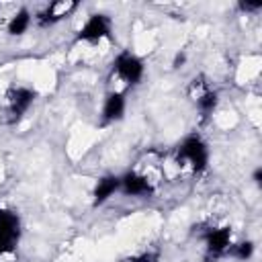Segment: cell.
<instances>
[{
	"label": "cell",
	"mask_w": 262,
	"mask_h": 262,
	"mask_svg": "<svg viewBox=\"0 0 262 262\" xmlns=\"http://www.w3.org/2000/svg\"><path fill=\"white\" fill-rule=\"evenodd\" d=\"M180 178H194L207 172L209 162H211V149L209 143L199 135V133H190L186 135L170 154Z\"/></svg>",
	"instance_id": "6da1fadb"
},
{
	"label": "cell",
	"mask_w": 262,
	"mask_h": 262,
	"mask_svg": "<svg viewBox=\"0 0 262 262\" xmlns=\"http://www.w3.org/2000/svg\"><path fill=\"white\" fill-rule=\"evenodd\" d=\"M145 76V63L143 57L137 51L131 49H123L119 51L108 68V92H123L127 94L131 88H135L137 84H141Z\"/></svg>",
	"instance_id": "7a4b0ae2"
},
{
	"label": "cell",
	"mask_w": 262,
	"mask_h": 262,
	"mask_svg": "<svg viewBox=\"0 0 262 262\" xmlns=\"http://www.w3.org/2000/svg\"><path fill=\"white\" fill-rule=\"evenodd\" d=\"M104 41H113V18L104 12L88 14L82 25L76 29L74 45L78 47H96Z\"/></svg>",
	"instance_id": "3957f363"
},
{
	"label": "cell",
	"mask_w": 262,
	"mask_h": 262,
	"mask_svg": "<svg viewBox=\"0 0 262 262\" xmlns=\"http://www.w3.org/2000/svg\"><path fill=\"white\" fill-rule=\"evenodd\" d=\"M35 90L29 88V86H6L2 92H0V106L4 111V117L6 121L10 123H18L27 111L33 106L35 102Z\"/></svg>",
	"instance_id": "277c9868"
},
{
	"label": "cell",
	"mask_w": 262,
	"mask_h": 262,
	"mask_svg": "<svg viewBox=\"0 0 262 262\" xmlns=\"http://www.w3.org/2000/svg\"><path fill=\"white\" fill-rule=\"evenodd\" d=\"M18 237H20V221L16 213L8 209H0V262L14 260Z\"/></svg>",
	"instance_id": "5b68a950"
},
{
	"label": "cell",
	"mask_w": 262,
	"mask_h": 262,
	"mask_svg": "<svg viewBox=\"0 0 262 262\" xmlns=\"http://www.w3.org/2000/svg\"><path fill=\"white\" fill-rule=\"evenodd\" d=\"M78 10V4L76 2H70V0H59V2H49V4H41L37 10H33V18L39 27L47 29V27H53L57 23H61L63 18H68L72 12Z\"/></svg>",
	"instance_id": "8992f818"
},
{
	"label": "cell",
	"mask_w": 262,
	"mask_h": 262,
	"mask_svg": "<svg viewBox=\"0 0 262 262\" xmlns=\"http://www.w3.org/2000/svg\"><path fill=\"white\" fill-rule=\"evenodd\" d=\"M119 180H121L119 194L133 196V199H145V196H151L156 192V188L149 184V180L145 178V174L141 170H137V168L127 170L125 174L119 176Z\"/></svg>",
	"instance_id": "52a82bcc"
},
{
	"label": "cell",
	"mask_w": 262,
	"mask_h": 262,
	"mask_svg": "<svg viewBox=\"0 0 262 262\" xmlns=\"http://www.w3.org/2000/svg\"><path fill=\"white\" fill-rule=\"evenodd\" d=\"M231 244H233V231L229 225L213 223V227H209L205 233V250L209 256H215V258L227 256Z\"/></svg>",
	"instance_id": "ba28073f"
},
{
	"label": "cell",
	"mask_w": 262,
	"mask_h": 262,
	"mask_svg": "<svg viewBox=\"0 0 262 262\" xmlns=\"http://www.w3.org/2000/svg\"><path fill=\"white\" fill-rule=\"evenodd\" d=\"M127 113V94L123 92H108L102 98L100 104V121L102 125H115L119 121H123Z\"/></svg>",
	"instance_id": "9c48e42d"
},
{
	"label": "cell",
	"mask_w": 262,
	"mask_h": 262,
	"mask_svg": "<svg viewBox=\"0 0 262 262\" xmlns=\"http://www.w3.org/2000/svg\"><path fill=\"white\" fill-rule=\"evenodd\" d=\"M121 190V180L117 174H104L96 180L92 188V207H102L106 205L115 194Z\"/></svg>",
	"instance_id": "30bf717a"
},
{
	"label": "cell",
	"mask_w": 262,
	"mask_h": 262,
	"mask_svg": "<svg viewBox=\"0 0 262 262\" xmlns=\"http://www.w3.org/2000/svg\"><path fill=\"white\" fill-rule=\"evenodd\" d=\"M33 23H35L33 10H29L27 6H18L16 12L6 20L4 29H6V33H8L10 37H23V35H27V33L31 31Z\"/></svg>",
	"instance_id": "8fae6325"
},
{
	"label": "cell",
	"mask_w": 262,
	"mask_h": 262,
	"mask_svg": "<svg viewBox=\"0 0 262 262\" xmlns=\"http://www.w3.org/2000/svg\"><path fill=\"white\" fill-rule=\"evenodd\" d=\"M258 72H260V57L258 55H246V59L237 66V72H235V78L244 84L252 82L258 78Z\"/></svg>",
	"instance_id": "7c38bea8"
},
{
	"label": "cell",
	"mask_w": 262,
	"mask_h": 262,
	"mask_svg": "<svg viewBox=\"0 0 262 262\" xmlns=\"http://www.w3.org/2000/svg\"><path fill=\"white\" fill-rule=\"evenodd\" d=\"M254 252H256V246H254L252 239H239V242H233L231 244L227 256H231L237 262H248L254 256Z\"/></svg>",
	"instance_id": "4fadbf2b"
},
{
	"label": "cell",
	"mask_w": 262,
	"mask_h": 262,
	"mask_svg": "<svg viewBox=\"0 0 262 262\" xmlns=\"http://www.w3.org/2000/svg\"><path fill=\"white\" fill-rule=\"evenodd\" d=\"M123 262H160V252H158V250H151V248H145V250H141V252L131 254V256L125 258Z\"/></svg>",
	"instance_id": "5bb4252c"
}]
</instances>
